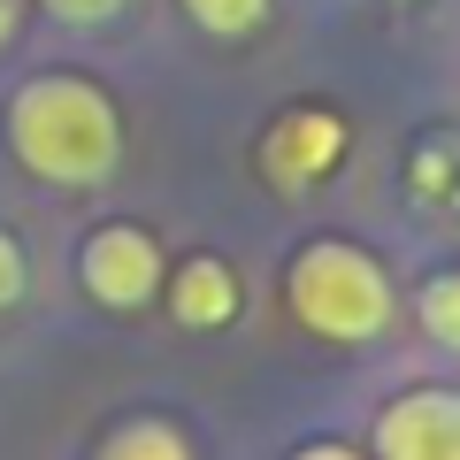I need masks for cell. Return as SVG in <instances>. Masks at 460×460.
Wrapping results in <instances>:
<instances>
[{
    "mask_svg": "<svg viewBox=\"0 0 460 460\" xmlns=\"http://www.w3.org/2000/svg\"><path fill=\"white\" fill-rule=\"evenodd\" d=\"M8 154L31 169L39 184H62V192H93L115 177L123 162V115L77 69H47V77L16 84L8 100Z\"/></svg>",
    "mask_w": 460,
    "mask_h": 460,
    "instance_id": "6da1fadb",
    "label": "cell"
},
{
    "mask_svg": "<svg viewBox=\"0 0 460 460\" xmlns=\"http://www.w3.org/2000/svg\"><path fill=\"white\" fill-rule=\"evenodd\" d=\"M284 307H292L299 330H314V338L330 345H368L392 330V277H384V261L368 246H353V238H307V246L292 253V269H284Z\"/></svg>",
    "mask_w": 460,
    "mask_h": 460,
    "instance_id": "7a4b0ae2",
    "label": "cell"
},
{
    "mask_svg": "<svg viewBox=\"0 0 460 460\" xmlns=\"http://www.w3.org/2000/svg\"><path fill=\"white\" fill-rule=\"evenodd\" d=\"M77 277H84V292H93L108 314H138V307L169 284V269H162L154 230H138V223H100L93 238L77 246Z\"/></svg>",
    "mask_w": 460,
    "mask_h": 460,
    "instance_id": "3957f363",
    "label": "cell"
},
{
    "mask_svg": "<svg viewBox=\"0 0 460 460\" xmlns=\"http://www.w3.org/2000/svg\"><path fill=\"white\" fill-rule=\"evenodd\" d=\"M338 162H345V123L330 108H314V100L284 108L261 131V177L277 184V192H307V184H323Z\"/></svg>",
    "mask_w": 460,
    "mask_h": 460,
    "instance_id": "277c9868",
    "label": "cell"
},
{
    "mask_svg": "<svg viewBox=\"0 0 460 460\" xmlns=\"http://www.w3.org/2000/svg\"><path fill=\"white\" fill-rule=\"evenodd\" d=\"M376 460H460V392L414 384L376 414Z\"/></svg>",
    "mask_w": 460,
    "mask_h": 460,
    "instance_id": "5b68a950",
    "label": "cell"
},
{
    "mask_svg": "<svg viewBox=\"0 0 460 460\" xmlns=\"http://www.w3.org/2000/svg\"><path fill=\"white\" fill-rule=\"evenodd\" d=\"M162 292H169V314H177L184 330H230L238 307H246V284H238V269H230L223 253L177 261V277H169Z\"/></svg>",
    "mask_w": 460,
    "mask_h": 460,
    "instance_id": "8992f818",
    "label": "cell"
},
{
    "mask_svg": "<svg viewBox=\"0 0 460 460\" xmlns=\"http://www.w3.org/2000/svg\"><path fill=\"white\" fill-rule=\"evenodd\" d=\"M414 323H422L445 353H460V269L422 277V292H414Z\"/></svg>",
    "mask_w": 460,
    "mask_h": 460,
    "instance_id": "52a82bcc",
    "label": "cell"
},
{
    "mask_svg": "<svg viewBox=\"0 0 460 460\" xmlns=\"http://www.w3.org/2000/svg\"><path fill=\"white\" fill-rule=\"evenodd\" d=\"M177 8L199 23V31H215V39H246V31H261V23H269L277 0H177Z\"/></svg>",
    "mask_w": 460,
    "mask_h": 460,
    "instance_id": "ba28073f",
    "label": "cell"
},
{
    "mask_svg": "<svg viewBox=\"0 0 460 460\" xmlns=\"http://www.w3.org/2000/svg\"><path fill=\"white\" fill-rule=\"evenodd\" d=\"M100 460H192V445H184L169 422H123Z\"/></svg>",
    "mask_w": 460,
    "mask_h": 460,
    "instance_id": "9c48e42d",
    "label": "cell"
},
{
    "mask_svg": "<svg viewBox=\"0 0 460 460\" xmlns=\"http://www.w3.org/2000/svg\"><path fill=\"white\" fill-rule=\"evenodd\" d=\"M54 23H77V31H93V23H115L131 0H39Z\"/></svg>",
    "mask_w": 460,
    "mask_h": 460,
    "instance_id": "30bf717a",
    "label": "cell"
},
{
    "mask_svg": "<svg viewBox=\"0 0 460 460\" xmlns=\"http://www.w3.org/2000/svg\"><path fill=\"white\" fill-rule=\"evenodd\" d=\"M23 292H31V261H23V246L8 238V230H0V314L16 307Z\"/></svg>",
    "mask_w": 460,
    "mask_h": 460,
    "instance_id": "8fae6325",
    "label": "cell"
},
{
    "mask_svg": "<svg viewBox=\"0 0 460 460\" xmlns=\"http://www.w3.org/2000/svg\"><path fill=\"white\" fill-rule=\"evenodd\" d=\"M292 460H361L353 445H307V453H292Z\"/></svg>",
    "mask_w": 460,
    "mask_h": 460,
    "instance_id": "7c38bea8",
    "label": "cell"
},
{
    "mask_svg": "<svg viewBox=\"0 0 460 460\" xmlns=\"http://www.w3.org/2000/svg\"><path fill=\"white\" fill-rule=\"evenodd\" d=\"M16 16H23V0H0V47L16 39Z\"/></svg>",
    "mask_w": 460,
    "mask_h": 460,
    "instance_id": "4fadbf2b",
    "label": "cell"
}]
</instances>
